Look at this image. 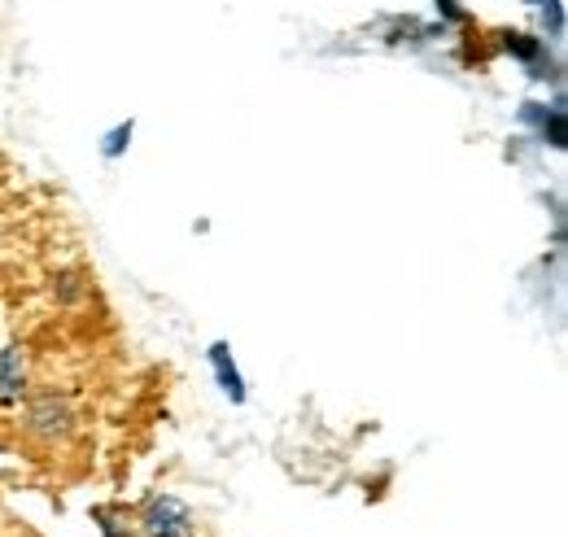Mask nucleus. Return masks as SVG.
Instances as JSON below:
<instances>
[{
	"instance_id": "3",
	"label": "nucleus",
	"mask_w": 568,
	"mask_h": 537,
	"mask_svg": "<svg viewBox=\"0 0 568 537\" xmlns=\"http://www.w3.org/2000/svg\"><path fill=\"white\" fill-rule=\"evenodd\" d=\"M27 394V349L9 345L0 349V406H13Z\"/></svg>"
},
{
	"instance_id": "4",
	"label": "nucleus",
	"mask_w": 568,
	"mask_h": 537,
	"mask_svg": "<svg viewBox=\"0 0 568 537\" xmlns=\"http://www.w3.org/2000/svg\"><path fill=\"white\" fill-rule=\"evenodd\" d=\"M211 363H214V376H219V385H223V394L232 398V403H245V385H241V372H236V363L227 358V345L219 341L211 345Z\"/></svg>"
},
{
	"instance_id": "5",
	"label": "nucleus",
	"mask_w": 568,
	"mask_h": 537,
	"mask_svg": "<svg viewBox=\"0 0 568 537\" xmlns=\"http://www.w3.org/2000/svg\"><path fill=\"white\" fill-rule=\"evenodd\" d=\"M128 140H132V123H128V128H119V132L105 140V153H110V158H119V153L128 149Z\"/></svg>"
},
{
	"instance_id": "1",
	"label": "nucleus",
	"mask_w": 568,
	"mask_h": 537,
	"mask_svg": "<svg viewBox=\"0 0 568 537\" xmlns=\"http://www.w3.org/2000/svg\"><path fill=\"white\" fill-rule=\"evenodd\" d=\"M144 534L149 537H197V520L193 511L171 498V494H158L149 507H144Z\"/></svg>"
},
{
	"instance_id": "2",
	"label": "nucleus",
	"mask_w": 568,
	"mask_h": 537,
	"mask_svg": "<svg viewBox=\"0 0 568 537\" xmlns=\"http://www.w3.org/2000/svg\"><path fill=\"white\" fill-rule=\"evenodd\" d=\"M27 428L40 437V442H62L67 433L74 428V411H71V403L67 398H58V394H44L40 403L27 411Z\"/></svg>"
}]
</instances>
